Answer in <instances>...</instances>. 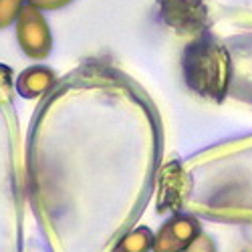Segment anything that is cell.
Returning a JSON list of instances; mask_svg holds the SVG:
<instances>
[{"label": "cell", "instance_id": "obj_5", "mask_svg": "<svg viewBox=\"0 0 252 252\" xmlns=\"http://www.w3.org/2000/svg\"><path fill=\"white\" fill-rule=\"evenodd\" d=\"M53 81H55V75L47 67H34L20 75L18 91L25 97H36L40 93H45L53 85Z\"/></svg>", "mask_w": 252, "mask_h": 252}, {"label": "cell", "instance_id": "obj_1", "mask_svg": "<svg viewBox=\"0 0 252 252\" xmlns=\"http://www.w3.org/2000/svg\"><path fill=\"white\" fill-rule=\"evenodd\" d=\"M184 71L192 89L220 97L228 83V57L212 38L204 36L186 51Z\"/></svg>", "mask_w": 252, "mask_h": 252}, {"label": "cell", "instance_id": "obj_6", "mask_svg": "<svg viewBox=\"0 0 252 252\" xmlns=\"http://www.w3.org/2000/svg\"><path fill=\"white\" fill-rule=\"evenodd\" d=\"M152 244V236L148 228H139L133 234L125 236L117 248V252H145L148 246Z\"/></svg>", "mask_w": 252, "mask_h": 252}, {"label": "cell", "instance_id": "obj_3", "mask_svg": "<svg viewBox=\"0 0 252 252\" xmlns=\"http://www.w3.org/2000/svg\"><path fill=\"white\" fill-rule=\"evenodd\" d=\"M159 10L167 25L180 31H194L204 23V0H159Z\"/></svg>", "mask_w": 252, "mask_h": 252}, {"label": "cell", "instance_id": "obj_8", "mask_svg": "<svg viewBox=\"0 0 252 252\" xmlns=\"http://www.w3.org/2000/svg\"><path fill=\"white\" fill-rule=\"evenodd\" d=\"M71 0H31V6H34L36 10L38 8H45V10H55V8H61L69 4Z\"/></svg>", "mask_w": 252, "mask_h": 252}, {"label": "cell", "instance_id": "obj_2", "mask_svg": "<svg viewBox=\"0 0 252 252\" xmlns=\"http://www.w3.org/2000/svg\"><path fill=\"white\" fill-rule=\"evenodd\" d=\"M16 36L23 51L32 59H45L53 47L47 20L31 4L23 6L16 18Z\"/></svg>", "mask_w": 252, "mask_h": 252}, {"label": "cell", "instance_id": "obj_7", "mask_svg": "<svg viewBox=\"0 0 252 252\" xmlns=\"http://www.w3.org/2000/svg\"><path fill=\"white\" fill-rule=\"evenodd\" d=\"M25 0H0V29L8 27L10 23L18 18L20 10H23Z\"/></svg>", "mask_w": 252, "mask_h": 252}, {"label": "cell", "instance_id": "obj_4", "mask_svg": "<svg viewBox=\"0 0 252 252\" xmlns=\"http://www.w3.org/2000/svg\"><path fill=\"white\" fill-rule=\"evenodd\" d=\"M196 224H192L190 220L184 218H176L172 222H167L165 228L159 232V236L154 242L156 252H178L184 246H188L192 242V238L196 236Z\"/></svg>", "mask_w": 252, "mask_h": 252}]
</instances>
